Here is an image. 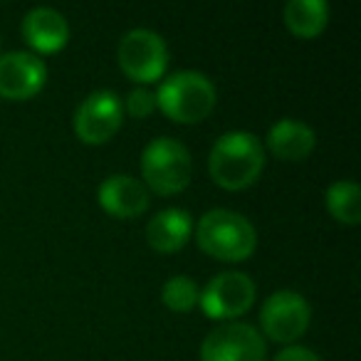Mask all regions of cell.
Wrapping results in <instances>:
<instances>
[{"label": "cell", "mask_w": 361, "mask_h": 361, "mask_svg": "<svg viewBox=\"0 0 361 361\" xmlns=\"http://www.w3.org/2000/svg\"><path fill=\"white\" fill-rule=\"evenodd\" d=\"M265 169V151L250 131H228L216 141L208 159L211 178L226 191L252 186Z\"/></svg>", "instance_id": "cell-1"}, {"label": "cell", "mask_w": 361, "mask_h": 361, "mask_svg": "<svg viewBox=\"0 0 361 361\" xmlns=\"http://www.w3.org/2000/svg\"><path fill=\"white\" fill-rule=\"evenodd\" d=\"M196 243L206 255L226 262H240L255 252L257 233L245 216L226 208L208 211L196 226Z\"/></svg>", "instance_id": "cell-2"}, {"label": "cell", "mask_w": 361, "mask_h": 361, "mask_svg": "<svg viewBox=\"0 0 361 361\" xmlns=\"http://www.w3.org/2000/svg\"><path fill=\"white\" fill-rule=\"evenodd\" d=\"M156 106L178 124H198L216 106V87L201 72H176L156 92Z\"/></svg>", "instance_id": "cell-3"}, {"label": "cell", "mask_w": 361, "mask_h": 361, "mask_svg": "<svg viewBox=\"0 0 361 361\" xmlns=\"http://www.w3.org/2000/svg\"><path fill=\"white\" fill-rule=\"evenodd\" d=\"M191 154L180 141L159 136L141 154V173L146 186L159 196H173L191 183Z\"/></svg>", "instance_id": "cell-4"}, {"label": "cell", "mask_w": 361, "mask_h": 361, "mask_svg": "<svg viewBox=\"0 0 361 361\" xmlns=\"http://www.w3.org/2000/svg\"><path fill=\"white\" fill-rule=\"evenodd\" d=\"M166 65H169V50L159 32L136 27L121 37L119 67L134 82H141V85L156 82L164 75Z\"/></svg>", "instance_id": "cell-5"}, {"label": "cell", "mask_w": 361, "mask_h": 361, "mask_svg": "<svg viewBox=\"0 0 361 361\" xmlns=\"http://www.w3.org/2000/svg\"><path fill=\"white\" fill-rule=\"evenodd\" d=\"M312 310L300 292L280 290L265 300L260 312L262 331L277 344H292L307 331Z\"/></svg>", "instance_id": "cell-6"}, {"label": "cell", "mask_w": 361, "mask_h": 361, "mask_svg": "<svg viewBox=\"0 0 361 361\" xmlns=\"http://www.w3.org/2000/svg\"><path fill=\"white\" fill-rule=\"evenodd\" d=\"M201 361H265V339L255 326L231 322L203 339Z\"/></svg>", "instance_id": "cell-7"}, {"label": "cell", "mask_w": 361, "mask_h": 361, "mask_svg": "<svg viewBox=\"0 0 361 361\" xmlns=\"http://www.w3.org/2000/svg\"><path fill=\"white\" fill-rule=\"evenodd\" d=\"M124 121V106L121 99L109 90L92 92L75 114V131L85 144L99 146L106 144Z\"/></svg>", "instance_id": "cell-8"}, {"label": "cell", "mask_w": 361, "mask_h": 361, "mask_svg": "<svg viewBox=\"0 0 361 361\" xmlns=\"http://www.w3.org/2000/svg\"><path fill=\"white\" fill-rule=\"evenodd\" d=\"M255 302V282L243 272H223L203 287L198 305L211 319H233L245 314Z\"/></svg>", "instance_id": "cell-9"}, {"label": "cell", "mask_w": 361, "mask_h": 361, "mask_svg": "<svg viewBox=\"0 0 361 361\" xmlns=\"http://www.w3.org/2000/svg\"><path fill=\"white\" fill-rule=\"evenodd\" d=\"M45 62L32 52H6V55H0V97L3 99H30L45 87Z\"/></svg>", "instance_id": "cell-10"}, {"label": "cell", "mask_w": 361, "mask_h": 361, "mask_svg": "<svg viewBox=\"0 0 361 361\" xmlns=\"http://www.w3.org/2000/svg\"><path fill=\"white\" fill-rule=\"evenodd\" d=\"M97 201L109 216L114 218H136L149 208V191L139 178H131L124 173H114L99 183Z\"/></svg>", "instance_id": "cell-11"}, {"label": "cell", "mask_w": 361, "mask_h": 361, "mask_svg": "<svg viewBox=\"0 0 361 361\" xmlns=\"http://www.w3.org/2000/svg\"><path fill=\"white\" fill-rule=\"evenodd\" d=\"M23 35L37 52H57L70 40V25L55 8H32L23 20Z\"/></svg>", "instance_id": "cell-12"}, {"label": "cell", "mask_w": 361, "mask_h": 361, "mask_svg": "<svg viewBox=\"0 0 361 361\" xmlns=\"http://www.w3.org/2000/svg\"><path fill=\"white\" fill-rule=\"evenodd\" d=\"M191 216L180 208H166L156 213L146 226V240L156 252H176L191 240Z\"/></svg>", "instance_id": "cell-13"}, {"label": "cell", "mask_w": 361, "mask_h": 361, "mask_svg": "<svg viewBox=\"0 0 361 361\" xmlns=\"http://www.w3.org/2000/svg\"><path fill=\"white\" fill-rule=\"evenodd\" d=\"M314 131L295 119H280L267 131V149L282 161H305L314 151Z\"/></svg>", "instance_id": "cell-14"}, {"label": "cell", "mask_w": 361, "mask_h": 361, "mask_svg": "<svg viewBox=\"0 0 361 361\" xmlns=\"http://www.w3.org/2000/svg\"><path fill=\"white\" fill-rule=\"evenodd\" d=\"M282 18L292 35L312 40L329 23V6L324 0H290L282 11Z\"/></svg>", "instance_id": "cell-15"}, {"label": "cell", "mask_w": 361, "mask_h": 361, "mask_svg": "<svg viewBox=\"0 0 361 361\" xmlns=\"http://www.w3.org/2000/svg\"><path fill=\"white\" fill-rule=\"evenodd\" d=\"M326 211L344 226H356L361 221V191L354 180H336L326 191Z\"/></svg>", "instance_id": "cell-16"}, {"label": "cell", "mask_w": 361, "mask_h": 361, "mask_svg": "<svg viewBox=\"0 0 361 361\" xmlns=\"http://www.w3.org/2000/svg\"><path fill=\"white\" fill-rule=\"evenodd\" d=\"M198 297H201V290H198L196 282L186 275L171 277L164 285V290H161L164 305L173 312H191L193 307L198 305Z\"/></svg>", "instance_id": "cell-17"}, {"label": "cell", "mask_w": 361, "mask_h": 361, "mask_svg": "<svg viewBox=\"0 0 361 361\" xmlns=\"http://www.w3.org/2000/svg\"><path fill=\"white\" fill-rule=\"evenodd\" d=\"M154 109H156L154 92L144 90V87L129 92V97H126V111H129L134 119H144V116L154 114Z\"/></svg>", "instance_id": "cell-18"}, {"label": "cell", "mask_w": 361, "mask_h": 361, "mask_svg": "<svg viewBox=\"0 0 361 361\" xmlns=\"http://www.w3.org/2000/svg\"><path fill=\"white\" fill-rule=\"evenodd\" d=\"M275 361H322L314 351L305 349V346H287L275 356Z\"/></svg>", "instance_id": "cell-19"}]
</instances>
